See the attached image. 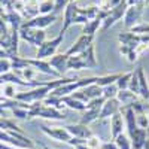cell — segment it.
<instances>
[{
	"instance_id": "6da1fadb",
	"label": "cell",
	"mask_w": 149,
	"mask_h": 149,
	"mask_svg": "<svg viewBox=\"0 0 149 149\" xmlns=\"http://www.w3.org/2000/svg\"><path fill=\"white\" fill-rule=\"evenodd\" d=\"M49 94H51V90L48 86H37V88H31L29 91H18L15 100L27 104H33L37 102H43Z\"/></svg>"
},
{
	"instance_id": "7a4b0ae2",
	"label": "cell",
	"mask_w": 149,
	"mask_h": 149,
	"mask_svg": "<svg viewBox=\"0 0 149 149\" xmlns=\"http://www.w3.org/2000/svg\"><path fill=\"white\" fill-rule=\"evenodd\" d=\"M63 39H64V34L63 33H58L54 39L51 40H45L39 48H37V51H36V58L37 60H49L52 55L57 54V49L58 46L63 43Z\"/></svg>"
},
{
	"instance_id": "3957f363",
	"label": "cell",
	"mask_w": 149,
	"mask_h": 149,
	"mask_svg": "<svg viewBox=\"0 0 149 149\" xmlns=\"http://www.w3.org/2000/svg\"><path fill=\"white\" fill-rule=\"evenodd\" d=\"M127 8H128V3H127V0H122V2L116 6H113L110 10H109V14L107 17L102 21V30L106 31L109 30L113 24H116L119 19L124 18V15H125V12H127Z\"/></svg>"
},
{
	"instance_id": "277c9868",
	"label": "cell",
	"mask_w": 149,
	"mask_h": 149,
	"mask_svg": "<svg viewBox=\"0 0 149 149\" xmlns=\"http://www.w3.org/2000/svg\"><path fill=\"white\" fill-rule=\"evenodd\" d=\"M19 39L24 40V42H27V43H30L31 46L39 48L46 40V33H45V30L21 27L19 29Z\"/></svg>"
},
{
	"instance_id": "5b68a950",
	"label": "cell",
	"mask_w": 149,
	"mask_h": 149,
	"mask_svg": "<svg viewBox=\"0 0 149 149\" xmlns=\"http://www.w3.org/2000/svg\"><path fill=\"white\" fill-rule=\"evenodd\" d=\"M57 21V15L55 14H49V15H37L33 19L24 21L21 27L26 29H37V30H45L46 27H49L51 24H54Z\"/></svg>"
},
{
	"instance_id": "8992f818",
	"label": "cell",
	"mask_w": 149,
	"mask_h": 149,
	"mask_svg": "<svg viewBox=\"0 0 149 149\" xmlns=\"http://www.w3.org/2000/svg\"><path fill=\"white\" fill-rule=\"evenodd\" d=\"M40 131L48 136V137H51L57 142H63V143H69L72 136L70 133L66 130V127H48V125H40Z\"/></svg>"
},
{
	"instance_id": "52a82bcc",
	"label": "cell",
	"mask_w": 149,
	"mask_h": 149,
	"mask_svg": "<svg viewBox=\"0 0 149 149\" xmlns=\"http://www.w3.org/2000/svg\"><path fill=\"white\" fill-rule=\"evenodd\" d=\"M143 9H145V5H137V6H128L127 8V12L124 15V26H125L128 30H131L134 26H137L139 21H140V17L143 14Z\"/></svg>"
},
{
	"instance_id": "ba28073f",
	"label": "cell",
	"mask_w": 149,
	"mask_h": 149,
	"mask_svg": "<svg viewBox=\"0 0 149 149\" xmlns=\"http://www.w3.org/2000/svg\"><path fill=\"white\" fill-rule=\"evenodd\" d=\"M93 42H94V36L81 34L79 39L66 51V54H67V55H79V54L85 52L86 49H88V48L93 45Z\"/></svg>"
},
{
	"instance_id": "9c48e42d",
	"label": "cell",
	"mask_w": 149,
	"mask_h": 149,
	"mask_svg": "<svg viewBox=\"0 0 149 149\" xmlns=\"http://www.w3.org/2000/svg\"><path fill=\"white\" fill-rule=\"evenodd\" d=\"M27 63L30 67H33L37 73H43V74H48L51 78H55V79H60L61 76L49 66L48 60H37V58H27Z\"/></svg>"
},
{
	"instance_id": "30bf717a",
	"label": "cell",
	"mask_w": 149,
	"mask_h": 149,
	"mask_svg": "<svg viewBox=\"0 0 149 149\" xmlns=\"http://www.w3.org/2000/svg\"><path fill=\"white\" fill-rule=\"evenodd\" d=\"M67 61H69V55L64 52V54H55V55H52L51 58L48 60V63L61 78H64V74L67 72Z\"/></svg>"
},
{
	"instance_id": "8fae6325",
	"label": "cell",
	"mask_w": 149,
	"mask_h": 149,
	"mask_svg": "<svg viewBox=\"0 0 149 149\" xmlns=\"http://www.w3.org/2000/svg\"><path fill=\"white\" fill-rule=\"evenodd\" d=\"M78 10H79V6H78V3H74V2H70L66 6V9H64V18H63V27H61L60 33L64 34L73 26V19H74V17L78 15Z\"/></svg>"
},
{
	"instance_id": "7c38bea8",
	"label": "cell",
	"mask_w": 149,
	"mask_h": 149,
	"mask_svg": "<svg viewBox=\"0 0 149 149\" xmlns=\"http://www.w3.org/2000/svg\"><path fill=\"white\" fill-rule=\"evenodd\" d=\"M66 130L70 133L72 137H78V139H84L86 140L88 137H91L93 136V131L88 128V125H84V124H67V125H64Z\"/></svg>"
},
{
	"instance_id": "4fadbf2b",
	"label": "cell",
	"mask_w": 149,
	"mask_h": 149,
	"mask_svg": "<svg viewBox=\"0 0 149 149\" xmlns=\"http://www.w3.org/2000/svg\"><path fill=\"white\" fill-rule=\"evenodd\" d=\"M124 128H125V121H124L122 112H118L113 116H110V137H112V140H115L119 134H122Z\"/></svg>"
},
{
	"instance_id": "5bb4252c",
	"label": "cell",
	"mask_w": 149,
	"mask_h": 149,
	"mask_svg": "<svg viewBox=\"0 0 149 149\" xmlns=\"http://www.w3.org/2000/svg\"><path fill=\"white\" fill-rule=\"evenodd\" d=\"M121 103L116 100V98H109V100L104 102L102 110H100V118L98 119H106V118H110L113 116L115 113H118V112H121Z\"/></svg>"
},
{
	"instance_id": "9a60e30c",
	"label": "cell",
	"mask_w": 149,
	"mask_h": 149,
	"mask_svg": "<svg viewBox=\"0 0 149 149\" xmlns=\"http://www.w3.org/2000/svg\"><path fill=\"white\" fill-rule=\"evenodd\" d=\"M118 40L121 45H125L130 49H136L140 45V36L136 33H131V31H124L118 34Z\"/></svg>"
},
{
	"instance_id": "2e32d148",
	"label": "cell",
	"mask_w": 149,
	"mask_h": 149,
	"mask_svg": "<svg viewBox=\"0 0 149 149\" xmlns=\"http://www.w3.org/2000/svg\"><path fill=\"white\" fill-rule=\"evenodd\" d=\"M136 72H137V76H139V95L145 102H149V84H148L146 73H145L143 67L136 69Z\"/></svg>"
},
{
	"instance_id": "e0dca14e",
	"label": "cell",
	"mask_w": 149,
	"mask_h": 149,
	"mask_svg": "<svg viewBox=\"0 0 149 149\" xmlns=\"http://www.w3.org/2000/svg\"><path fill=\"white\" fill-rule=\"evenodd\" d=\"M39 15V0H27L26 2V6H24V10H22V19L24 21H29V19H33Z\"/></svg>"
},
{
	"instance_id": "ac0fdd59",
	"label": "cell",
	"mask_w": 149,
	"mask_h": 149,
	"mask_svg": "<svg viewBox=\"0 0 149 149\" xmlns=\"http://www.w3.org/2000/svg\"><path fill=\"white\" fill-rule=\"evenodd\" d=\"M2 18L6 21V24L10 27V30H19L21 26H22V22H24L22 17L19 14H17L15 10H10V9L6 12Z\"/></svg>"
},
{
	"instance_id": "d6986e66",
	"label": "cell",
	"mask_w": 149,
	"mask_h": 149,
	"mask_svg": "<svg viewBox=\"0 0 149 149\" xmlns=\"http://www.w3.org/2000/svg\"><path fill=\"white\" fill-rule=\"evenodd\" d=\"M130 139H131V148L133 149H143V146L148 140V133H146L145 128H137L130 136Z\"/></svg>"
},
{
	"instance_id": "ffe728a7",
	"label": "cell",
	"mask_w": 149,
	"mask_h": 149,
	"mask_svg": "<svg viewBox=\"0 0 149 149\" xmlns=\"http://www.w3.org/2000/svg\"><path fill=\"white\" fill-rule=\"evenodd\" d=\"M19 30H10V37H9V48H8V54H9V58L10 57H15L18 55V51H19Z\"/></svg>"
},
{
	"instance_id": "44dd1931",
	"label": "cell",
	"mask_w": 149,
	"mask_h": 149,
	"mask_svg": "<svg viewBox=\"0 0 149 149\" xmlns=\"http://www.w3.org/2000/svg\"><path fill=\"white\" fill-rule=\"evenodd\" d=\"M85 69H90V66L86 64V61L81 55H69L67 70H85Z\"/></svg>"
},
{
	"instance_id": "7402d4cb",
	"label": "cell",
	"mask_w": 149,
	"mask_h": 149,
	"mask_svg": "<svg viewBox=\"0 0 149 149\" xmlns=\"http://www.w3.org/2000/svg\"><path fill=\"white\" fill-rule=\"evenodd\" d=\"M116 100L121 103L122 107H125V106H130L134 102H137V95H136L134 93H131L130 90H124V91H118Z\"/></svg>"
},
{
	"instance_id": "603a6c76",
	"label": "cell",
	"mask_w": 149,
	"mask_h": 149,
	"mask_svg": "<svg viewBox=\"0 0 149 149\" xmlns=\"http://www.w3.org/2000/svg\"><path fill=\"white\" fill-rule=\"evenodd\" d=\"M100 118V110H90V109H85L81 115L79 124H84V125H90V124L98 121Z\"/></svg>"
},
{
	"instance_id": "cb8c5ba5",
	"label": "cell",
	"mask_w": 149,
	"mask_h": 149,
	"mask_svg": "<svg viewBox=\"0 0 149 149\" xmlns=\"http://www.w3.org/2000/svg\"><path fill=\"white\" fill-rule=\"evenodd\" d=\"M102 18H95L91 19L82 26V34H88V36H95V33L98 31V29H102Z\"/></svg>"
},
{
	"instance_id": "d4e9b609",
	"label": "cell",
	"mask_w": 149,
	"mask_h": 149,
	"mask_svg": "<svg viewBox=\"0 0 149 149\" xmlns=\"http://www.w3.org/2000/svg\"><path fill=\"white\" fill-rule=\"evenodd\" d=\"M81 91H82L86 97H88V100L103 97V88H102V86H98L97 84H91V85H88V86H85V88H82Z\"/></svg>"
},
{
	"instance_id": "484cf974",
	"label": "cell",
	"mask_w": 149,
	"mask_h": 149,
	"mask_svg": "<svg viewBox=\"0 0 149 149\" xmlns=\"http://www.w3.org/2000/svg\"><path fill=\"white\" fill-rule=\"evenodd\" d=\"M63 104L72 110H78V112H84L86 109V104L76 100V98H73L72 95H67V97H63Z\"/></svg>"
},
{
	"instance_id": "4316f807",
	"label": "cell",
	"mask_w": 149,
	"mask_h": 149,
	"mask_svg": "<svg viewBox=\"0 0 149 149\" xmlns=\"http://www.w3.org/2000/svg\"><path fill=\"white\" fill-rule=\"evenodd\" d=\"M85 61H86V64L90 66V69H94V67H97V57H95V46L94 45H91L88 49H86L85 52H82V54H79Z\"/></svg>"
},
{
	"instance_id": "83f0119b",
	"label": "cell",
	"mask_w": 149,
	"mask_h": 149,
	"mask_svg": "<svg viewBox=\"0 0 149 149\" xmlns=\"http://www.w3.org/2000/svg\"><path fill=\"white\" fill-rule=\"evenodd\" d=\"M121 76V73H112V74H103V76H98L97 78V85L104 88L107 85H112V84H116L118 78Z\"/></svg>"
},
{
	"instance_id": "f1b7e54d",
	"label": "cell",
	"mask_w": 149,
	"mask_h": 149,
	"mask_svg": "<svg viewBox=\"0 0 149 149\" xmlns=\"http://www.w3.org/2000/svg\"><path fill=\"white\" fill-rule=\"evenodd\" d=\"M133 76V72H127V73H121V76L118 78L116 81V86L119 91H124V90H128V85H130V79Z\"/></svg>"
},
{
	"instance_id": "f546056e",
	"label": "cell",
	"mask_w": 149,
	"mask_h": 149,
	"mask_svg": "<svg viewBox=\"0 0 149 149\" xmlns=\"http://www.w3.org/2000/svg\"><path fill=\"white\" fill-rule=\"evenodd\" d=\"M15 86L17 85H14V84H5V85H2V93H3V97L6 98V100H15V97L18 94Z\"/></svg>"
},
{
	"instance_id": "4dcf8cb0",
	"label": "cell",
	"mask_w": 149,
	"mask_h": 149,
	"mask_svg": "<svg viewBox=\"0 0 149 149\" xmlns=\"http://www.w3.org/2000/svg\"><path fill=\"white\" fill-rule=\"evenodd\" d=\"M113 142L116 143L118 149H133V148H131V139L128 137V134H127V133L119 134Z\"/></svg>"
},
{
	"instance_id": "1f68e13d",
	"label": "cell",
	"mask_w": 149,
	"mask_h": 149,
	"mask_svg": "<svg viewBox=\"0 0 149 149\" xmlns=\"http://www.w3.org/2000/svg\"><path fill=\"white\" fill-rule=\"evenodd\" d=\"M54 14V2L52 0H40L39 2V15Z\"/></svg>"
},
{
	"instance_id": "d6a6232c",
	"label": "cell",
	"mask_w": 149,
	"mask_h": 149,
	"mask_svg": "<svg viewBox=\"0 0 149 149\" xmlns=\"http://www.w3.org/2000/svg\"><path fill=\"white\" fill-rule=\"evenodd\" d=\"M118 86L115 84L112 85H107L103 88V98L104 100H109V98H116V94H118Z\"/></svg>"
},
{
	"instance_id": "836d02e7",
	"label": "cell",
	"mask_w": 149,
	"mask_h": 149,
	"mask_svg": "<svg viewBox=\"0 0 149 149\" xmlns=\"http://www.w3.org/2000/svg\"><path fill=\"white\" fill-rule=\"evenodd\" d=\"M104 102H106V100H104L103 97L93 98V100H90L88 103H86V109H90V110H102Z\"/></svg>"
},
{
	"instance_id": "e575fe53",
	"label": "cell",
	"mask_w": 149,
	"mask_h": 149,
	"mask_svg": "<svg viewBox=\"0 0 149 149\" xmlns=\"http://www.w3.org/2000/svg\"><path fill=\"white\" fill-rule=\"evenodd\" d=\"M128 90L131 93H134L136 95H139V76H137V72H136V70H133V76L130 79Z\"/></svg>"
},
{
	"instance_id": "d590c367",
	"label": "cell",
	"mask_w": 149,
	"mask_h": 149,
	"mask_svg": "<svg viewBox=\"0 0 149 149\" xmlns=\"http://www.w3.org/2000/svg\"><path fill=\"white\" fill-rule=\"evenodd\" d=\"M0 37H3L5 40L9 42V37H10V30H9V26L6 24V21L0 17Z\"/></svg>"
},
{
	"instance_id": "8d00e7d4",
	"label": "cell",
	"mask_w": 149,
	"mask_h": 149,
	"mask_svg": "<svg viewBox=\"0 0 149 149\" xmlns=\"http://www.w3.org/2000/svg\"><path fill=\"white\" fill-rule=\"evenodd\" d=\"M102 143H103L102 139L98 137V136H95V134H93L91 137L86 139V146H88L90 149H100Z\"/></svg>"
},
{
	"instance_id": "74e56055",
	"label": "cell",
	"mask_w": 149,
	"mask_h": 149,
	"mask_svg": "<svg viewBox=\"0 0 149 149\" xmlns=\"http://www.w3.org/2000/svg\"><path fill=\"white\" fill-rule=\"evenodd\" d=\"M130 31L131 33H136V34H149V22L137 24V26H134Z\"/></svg>"
},
{
	"instance_id": "f35d334b",
	"label": "cell",
	"mask_w": 149,
	"mask_h": 149,
	"mask_svg": "<svg viewBox=\"0 0 149 149\" xmlns=\"http://www.w3.org/2000/svg\"><path fill=\"white\" fill-rule=\"evenodd\" d=\"M69 3L70 0H54V14L57 15L58 12H63Z\"/></svg>"
},
{
	"instance_id": "ab89813d",
	"label": "cell",
	"mask_w": 149,
	"mask_h": 149,
	"mask_svg": "<svg viewBox=\"0 0 149 149\" xmlns=\"http://www.w3.org/2000/svg\"><path fill=\"white\" fill-rule=\"evenodd\" d=\"M8 72H10V60L0 58V74H5Z\"/></svg>"
},
{
	"instance_id": "60d3db41",
	"label": "cell",
	"mask_w": 149,
	"mask_h": 149,
	"mask_svg": "<svg viewBox=\"0 0 149 149\" xmlns=\"http://www.w3.org/2000/svg\"><path fill=\"white\" fill-rule=\"evenodd\" d=\"M9 2L10 0H0V17H3L8 10V6H9Z\"/></svg>"
},
{
	"instance_id": "b9f144b4",
	"label": "cell",
	"mask_w": 149,
	"mask_h": 149,
	"mask_svg": "<svg viewBox=\"0 0 149 149\" xmlns=\"http://www.w3.org/2000/svg\"><path fill=\"white\" fill-rule=\"evenodd\" d=\"M100 149H118V146H116V143L113 140H112V142L109 140V142H103Z\"/></svg>"
},
{
	"instance_id": "7bdbcfd3",
	"label": "cell",
	"mask_w": 149,
	"mask_h": 149,
	"mask_svg": "<svg viewBox=\"0 0 149 149\" xmlns=\"http://www.w3.org/2000/svg\"><path fill=\"white\" fill-rule=\"evenodd\" d=\"M137 52H136V49H131V51L128 52V55H127V58H128V61H130V63H134V61L136 60H137Z\"/></svg>"
},
{
	"instance_id": "ee69618b",
	"label": "cell",
	"mask_w": 149,
	"mask_h": 149,
	"mask_svg": "<svg viewBox=\"0 0 149 149\" xmlns=\"http://www.w3.org/2000/svg\"><path fill=\"white\" fill-rule=\"evenodd\" d=\"M131 51V49L128 48V46H125V45H119V54H122V55H128V52Z\"/></svg>"
},
{
	"instance_id": "f6af8a7d",
	"label": "cell",
	"mask_w": 149,
	"mask_h": 149,
	"mask_svg": "<svg viewBox=\"0 0 149 149\" xmlns=\"http://www.w3.org/2000/svg\"><path fill=\"white\" fill-rule=\"evenodd\" d=\"M128 6H137V5H145V0H127Z\"/></svg>"
},
{
	"instance_id": "bcb514c9",
	"label": "cell",
	"mask_w": 149,
	"mask_h": 149,
	"mask_svg": "<svg viewBox=\"0 0 149 149\" xmlns=\"http://www.w3.org/2000/svg\"><path fill=\"white\" fill-rule=\"evenodd\" d=\"M0 48L6 49V52H8V48H9V42H8V40H5L3 37H0Z\"/></svg>"
},
{
	"instance_id": "7dc6e473",
	"label": "cell",
	"mask_w": 149,
	"mask_h": 149,
	"mask_svg": "<svg viewBox=\"0 0 149 149\" xmlns=\"http://www.w3.org/2000/svg\"><path fill=\"white\" fill-rule=\"evenodd\" d=\"M0 149H22V148H17V146H10V145H6V143H2V142H0Z\"/></svg>"
},
{
	"instance_id": "c3c4849f",
	"label": "cell",
	"mask_w": 149,
	"mask_h": 149,
	"mask_svg": "<svg viewBox=\"0 0 149 149\" xmlns=\"http://www.w3.org/2000/svg\"><path fill=\"white\" fill-rule=\"evenodd\" d=\"M0 58H9V54L6 52V49L0 48Z\"/></svg>"
},
{
	"instance_id": "681fc988",
	"label": "cell",
	"mask_w": 149,
	"mask_h": 149,
	"mask_svg": "<svg viewBox=\"0 0 149 149\" xmlns=\"http://www.w3.org/2000/svg\"><path fill=\"white\" fill-rule=\"evenodd\" d=\"M0 116H3V118H8L6 116V109L2 106V103H0Z\"/></svg>"
},
{
	"instance_id": "f907efd6",
	"label": "cell",
	"mask_w": 149,
	"mask_h": 149,
	"mask_svg": "<svg viewBox=\"0 0 149 149\" xmlns=\"http://www.w3.org/2000/svg\"><path fill=\"white\" fill-rule=\"evenodd\" d=\"M74 149H90V148L86 146V143H82V145H78V146H74Z\"/></svg>"
},
{
	"instance_id": "816d5d0a",
	"label": "cell",
	"mask_w": 149,
	"mask_h": 149,
	"mask_svg": "<svg viewBox=\"0 0 149 149\" xmlns=\"http://www.w3.org/2000/svg\"><path fill=\"white\" fill-rule=\"evenodd\" d=\"M143 149H149V139L146 140V143H145V146H143Z\"/></svg>"
},
{
	"instance_id": "f5cc1de1",
	"label": "cell",
	"mask_w": 149,
	"mask_h": 149,
	"mask_svg": "<svg viewBox=\"0 0 149 149\" xmlns=\"http://www.w3.org/2000/svg\"><path fill=\"white\" fill-rule=\"evenodd\" d=\"M149 5V0H145V6H148Z\"/></svg>"
},
{
	"instance_id": "db71d44e",
	"label": "cell",
	"mask_w": 149,
	"mask_h": 149,
	"mask_svg": "<svg viewBox=\"0 0 149 149\" xmlns=\"http://www.w3.org/2000/svg\"><path fill=\"white\" fill-rule=\"evenodd\" d=\"M42 149H52V148H49V146H43Z\"/></svg>"
},
{
	"instance_id": "11a10c76",
	"label": "cell",
	"mask_w": 149,
	"mask_h": 149,
	"mask_svg": "<svg viewBox=\"0 0 149 149\" xmlns=\"http://www.w3.org/2000/svg\"><path fill=\"white\" fill-rule=\"evenodd\" d=\"M70 2H74V3H76V2H78V0H70Z\"/></svg>"
},
{
	"instance_id": "9f6ffc18",
	"label": "cell",
	"mask_w": 149,
	"mask_h": 149,
	"mask_svg": "<svg viewBox=\"0 0 149 149\" xmlns=\"http://www.w3.org/2000/svg\"><path fill=\"white\" fill-rule=\"evenodd\" d=\"M148 49H149V45H148Z\"/></svg>"
}]
</instances>
